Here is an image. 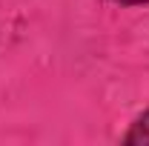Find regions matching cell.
<instances>
[{
	"mask_svg": "<svg viewBox=\"0 0 149 146\" xmlns=\"http://www.w3.org/2000/svg\"><path fill=\"white\" fill-rule=\"evenodd\" d=\"M123 146H149V106L132 117L129 129L120 135Z\"/></svg>",
	"mask_w": 149,
	"mask_h": 146,
	"instance_id": "1",
	"label": "cell"
},
{
	"mask_svg": "<svg viewBox=\"0 0 149 146\" xmlns=\"http://www.w3.org/2000/svg\"><path fill=\"white\" fill-rule=\"evenodd\" d=\"M106 3L120 6V9H143V6H149V0H106Z\"/></svg>",
	"mask_w": 149,
	"mask_h": 146,
	"instance_id": "2",
	"label": "cell"
}]
</instances>
